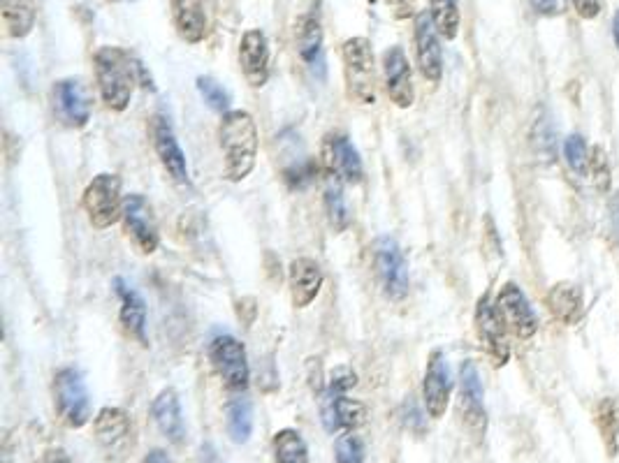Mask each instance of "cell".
<instances>
[{"label": "cell", "instance_id": "8fae6325", "mask_svg": "<svg viewBox=\"0 0 619 463\" xmlns=\"http://www.w3.org/2000/svg\"><path fill=\"white\" fill-rule=\"evenodd\" d=\"M476 334L478 341L483 345L487 357L492 359V364L497 366H506L508 359H511V345H508L506 338V325L501 322L497 306L492 304L490 297H480L476 304Z\"/></svg>", "mask_w": 619, "mask_h": 463}, {"label": "cell", "instance_id": "8d00e7d4", "mask_svg": "<svg viewBox=\"0 0 619 463\" xmlns=\"http://www.w3.org/2000/svg\"><path fill=\"white\" fill-rule=\"evenodd\" d=\"M589 174H592L594 186L599 190H608L610 188V169H608V158L603 149H592V160H589Z\"/></svg>", "mask_w": 619, "mask_h": 463}, {"label": "cell", "instance_id": "8992f818", "mask_svg": "<svg viewBox=\"0 0 619 463\" xmlns=\"http://www.w3.org/2000/svg\"><path fill=\"white\" fill-rule=\"evenodd\" d=\"M96 443L109 461H123L135 447V424L123 408L107 406L93 422Z\"/></svg>", "mask_w": 619, "mask_h": 463}, {"label": "cell", "instance_id": "52a82bcc", "mask_svg": "<svg viewBox=\"0 0 619 463\" xmlns=\"http://www.w3.org/2000/svg\"><path fill=\"white\" fill-rule=\"evenodd\" d=\"M374 269L383 295L399 301L409 292V267L402 248L392 237H381L374 244Z\"/></svg>", "mask_w": 619, "mask_h": 463}, {"label": "cell", "instance_id": "f1b7e54d", "mask_svg": "<svg viewBox=\"0 0 619 463\" xmlns=\"http://www.w3.org/2000/svg\"><path fill=\"white\" fill-rule=\"evenodd\" d=\"M596 426H599L603 447L610 459L619 454V408L613 399H601L596 406Z\"/></svg>", "mask_w": 619, "mask_h": 463}, {"label": "cell", "instance_id": "74e56055", "mask_svg": "<svg viewBox=\"0 0 619 463\" xmlns=\"http://www.w3.org/2000/svg\"><path fill=\"white\" fill-rule=\"evenodd\" d=\"M355 382H358V376H355V371L351 369V366H337V369L332 371L330 382H327V389L348 392V389L355 387Z\"/></svg>", "mask_w": 619, "mask_h": 463}, {"label": "cell", "instance_id": "d4e9b609", "mask_svg": "<svg viewBox=\"0 0 619 463\" xmlns=\"http://www.w3.org/2000/svg\"><path fill=\"white\" fill-rule=\"evenodd\" d=\"M116 295L121 297L119 318L126 334L147 345V304H144L140 292L128 288L121 278H116Z\"/></svg>", "mask_w": 619, "mask_h": 463}, {"label": "cell", "instance_id": "cb8c5ba5", "mask_svg": "<svg viewBox=\"0 0 619 463\" xmlns=\"http://www.w3.org/2000/svg\"><path fill=\"white\" fill-rule=\"evenodd\" d=\"M172 21L179 38L200 44L207 38V14L202 0H172Z\"/></svg>", "mask_w": 619, "mask_h": 463}, {"label": "cell", "instance_id": "3957f363", "mask_svg": "<svg viewBox=\"0 0 619 463\" xmlns=\"http://www.w3.org/2000/svg\"><path fill=\"white\" fill-rule=\"evenodd\" d=\"M341 61H344L346 93L358 105L376 102V65L374 49L367 38H351L341 44Z\"/></svg>", "mask_w": 619, "mask_h": 463}, {"label": "cell", "instance_id": "7402d4cb", "mask_svg": "<svg viewBox=\"0 0 619 463\" xmlns=\"http://www.w3.org/2000/svg\"><path fill=\"white\" fill-rule=\"evenodd\" d=\"M288 285L293 306L307 308L318 297L320 288H323V269L311 257H297V260L290 262Z\"/></svg>", "mask_w": 619, "mask_h": 463}, {"label": "cell", "instance_id": "d6986e66", "mask_svg": "<svg viewBox=\"0 0 619 463\" xmlns=\"http://www.w3.org/2000/svg\"><path fill=\"white\" fill-rule=\"evenodd\" d=\"M151 137H154V149L160 160V165L165 167V172L170 174L172 181L188 183V163L184 151H181L179 139L174 135L170 121L165 116H154L151 121Z\"/></svg>", "mask_w": 619, "mask_h": 463}, {"label": "cell", "instance_id": "836d02e7", "mask_svg": "<svg viewBox=\"0 0 619 463\" xmlns=\"http://www.w3.org/2000/svg\"><path fill=\"white\" fill-rule=\"evenodd\" d=\"M564 158H566L568 167H571L575 174L587 176L589 174V160H592V151L587 149L585 137L578 135V132L568 135L564 139Z\"/></svg>", "mask_w": 619, "mask_h": 463}, {"label": "cell", "instance_id": "6da1fadb", "mask_svg": "<svg viewBox=\"0 0 619 463\" xmlns=\"http://www.w3.org/2000/svg\"><path fill=\"white\" fill-rule=\"evenodd\" d=\"M93 68H96L100 98L112 112H123L130 105L135 84L154 88L144 65L121 47H100L93 54Z\"/></svg>", "mask_w": 619, "mask_h": 463}, {"label": "cell", "instance_id": "ffe728a7", "mask_svg": "<svg viewBox=\"0 0 619 463\" xmlns=\"http://www.w3.org/2000/svg\"><path fill=\"white\" fill-rule=\"evenodd\" d=\"M239 68L246 82L253 88H262L269 79V42L260 28H251L239 42Z\"/></svg>", "mask_w": 619, "mask_h": 463}, {"label": "cell", "instance_id": "83f0119b", "mask_svg": "<svg viewBox=\"0 0 619 463\" xmlns=\"http://www.w3.org/2000/svg\"><path fill=\"white\" fill-rule=\"evenodd\" d=\"M225 426L235 445H246L253 433V403L246 396H235L225 408Z\"/></svg>", "mask_w": 619, "mask_h": 463}, {"label": "cell", "instance_id": "ba28073f", "mask_svg": "<svg viewBox=\"0 0 619 463\" xmlns=\"http://www.w3.org/2000/svg\"><path fill=\"white\" fill-rule=\"evenodd\" d=\"M209 359L225 387L232 389V392H244L251 378L244 343H239L237 338L230 334L216 336L214 341L209 343Z\"/></svg>", "mask_w": 619, "mask_h": 463}, {"label": "cell", "instance_id": "5b68a950", "mask_svg": "<svg viewBox=\"0 0 619 463\" xmlns=\"http://www.w3.org/2000/svg\"><path fill=\"white\" fill-rule=\"evenodd\" d=\"M123 200L119 176L98 174L84 190L82 207L96 230H107L123 218Z\"/></svg>", "mask_w": 619, "mask_h": 463}, {"label": "cell", "instance_id": "e575fe53", "mask_svg": "<svg viewBox=\"0 0 619 463\" xmlns=\"http://www.w3.org/2000/svg\"><path fill=\"white\" fill-rule=\"evenodd\" d=\"M334 459L337 463H367V452L360 436L353 431L341 433L337 445H334Z\"/></svg>", "mask_w": 619, "mask_h": 463}, {"label": "cell", "instance_id": "bcb514c9", "mask_svg": "<svg viewBox=\"0 0 619 463\" xmlns=\"http://www.w3.org/2000/svg\"><path fill=\"white\" fill-rule=\"evenodd\" d=\"M112 3H121V0H112Z\"/></svg>", "mask_w": 619, "mask_h": 463}, {"label": "cell", "instance_id": "30bf717a", "mask_svg": "<svg viewBox=\"0 0 619 463\" xmlns=\"http://www.w3.org/2000/svg\"><path fill=\"white\" fill-rule=\"evenodd\" d=\"M123 227H126L128 239L133 241L135 248L144 255L158 251V223L151 204L142 195H128L123 200Z\"/></svg>", "mask_w": 619, "mask_h": 463}, {"label": "cell", "instance_id": "7a4b0ae2", "mask_svg": "<svg viewBox=\"0 0 619 463\" xmlns=\"http://www.w3.org/2000/svg\"><path fill=\"white\" fill-rule=\"evenodd\" d=\"M218 144L223 151V174L230 183L244 181L258 158V123L244 109H230L218 126Z\"/></svg>", "mask_w": 619, "mask_h": 463}, {"label": "cell", "instance_id": "9a60e30c", "mask_svg": "<svg viewBox=\"0 0 619 463\" xmlns=\"http://www.w3.org/2000/svg\"><path fill=\"white\" fill-rule=\"evenodd\" d=\"M460 417L464 429L473 438L480 440L487 431V413L483 401V385H480L478 369L473 362H464L460 369Z\"/></svg>", "mask_w": 619, "mask_h": 463}, {"label": "cell", "instance_id": "44dd1931", "mask_svg": "<svg viewBox=\"0 0 619 463\" xmlns=\"http://www.w3.org/2000/svg\"><path fill=\"white\" fill-rule=\"evenodd\" d=\"M297 54L313 75L325 77V49H323V26L316 10L304 14L297 24Z\"/></svg>", "mask_w": 619, "mask_h": 463}, {"label": "cell", "instance_id": "d6a6232c", "mask_svg": "<svg viewBox=\"0 0 619 463\" xmlns=\"http://www.w3.org/2000/svg\"><path fill=\"white\" fill-rule=\"evenodd\" d=\"M531 146H534L536 156L545 160V163H552V160H555L557 135H555V126H552L548 114L538 116L534 128H531Z\"/></svg>", "mask_w": 619, "mask_h": 463}, {"label": "cell", "instance_id": "4316f807", "mask_svg": "<svg viewBox=\"0 0 619 463\" xmlns=\"http://www.w3.org/2000/svg\"><path fill=\"white\" fill-rule=\"evenodd\" d=\"M0 7H3V21L10 38L21 40L33 31L35 17H38L35 0H0Z\"/></svg>", "mask_w": 619, "mask_h": 463}, {"label": "cell", "instance_id": "4fadbf2b", "mask_svg": "<svg viewBox=\"0 0 619 463\" xmlns=\"http://www.w3.org/2000/svg\"><path fill=\"white\" fill-rule=\"evenodd\" d=\"M494 306H497L499 318L508 332H513L517 338H522V341H527V338L538 332V318L534 308H531L529 299L524 297V292L517 283H506L504 288L499 290Z\"/></svg>", "mask_w": 619, "mask_h": 463}, {"label": "cell", "instance_id": "d590c367", "mask_svg": "<svg viewBox=\"0 0 619 463\" xmlns=\"http://www.w3.org/2000/svg\"><path fill=\"white\" fill-rule=\"evenodd\" d=\"M198 91L202 98H205L207 105L214 109L218 114H228L230 112V95L225 88L211 77H198Z\"/></svg>", "mask_w": 619, "mask_h": 463}, {"label": "cell", "instance_id": "f546056e", "mask_svg": "<svg viewBox=\"0 0 619 463\" xmlns=\"http://www.w3.org/2000/svg\"><path fill=\"white\" fill-rule=\"evenodd\" d=\"M276 463H309V447L302 433L295 429H281L274 436Z\"/></svg>", "mask_w": 619, "mask_h": 463}, {"label": "cell", "instance_id": "b9f144b4", "mask_svg": "<svg viewBox=\"0 0 619 463\" xmlns=\"http://www.w3.org/2000/svg\"><path fill=\"white\" fill-rule=\"evenodd\" d=\"M38 463H72V459L68 457V452L61 450V447H54V450H47L42 454V459Z\"/></svg>", "mask_w": 619, "mask_h": 463}, {"label": "cell", "instance_id": "1f68e13d", "mask_svg": "<svg viewBox=\"0 0 619 463\" xmlns=\"http://www.w3.org/2000/svg\"><path fill=\"white\" fill-rule=\"evenodd\" d=\"M325 211H327V223L334 230V234L346 232L353 223V213L348 209V202L344 193H341L339 183H330L325 190Z\"/></svg>", "mask_w": 619, "mask_h": 463}, {"label": "cell", "instance_id": "f6af8a7d", "mask_svg": "<svg viewBox=\"0 0 619 463\" xmlns=\"http://www.w3.org/2000/svg\"><path fill=\"white\" fill-rule=\"evenodd\" d=\"M388 3H392V5H399V3H404V0H388Z\"/></svg>", "mask_w": 619, "mask_h": 463}, {"label": "cell", "instance_id": "5bb4252c", "mask_svg": "<svg viewBox=\"0 0 619 463\" xmlns=\"http://www.w3.org/2000/svg\"><path fill=\"white\" fill-rule=\"evenodd\" d=\"M450 394H453V376H450L448 359L441 350H434L429 355L425 380H422V401H425L427 415L432 420H441L446 415Z\"/></svg>", "mask_w": 619, "mask_h": 463}, {"label": "cell", "instance_id": "7bdbcfd3", "mask_svg": "<svg viewBox=\"0 0 619 463\" xmlns=\"http://www.w3.org/2000/svg\"><path fill=\"white\" fill-rule=\"evenodd\" d=\"M144 463H172V461L163 450H151L147 454V459H144Z\"/></svg>", "mask_w": 619, "mask_h": 463}, {"label": "cell", "instance_id": "277c9868", "mask_svg": "<svg viewBox=\"0 0 619 463\" xmlns=\"http://www.w3.org/2000/svg\"><path fill=\"white\" fill-rule=\"evenodd\" d=\"M54 408L58 420L70 429H82L91 420V399L84 376L72 366L58 369L52 382Z\"/></svg>", "mask_w": 619, "mask_h": 463}, {"label": "cell", "instance_id": "2e32d148", "mask_svg": "<svg viewBox=\"0 0 619 463\" xmlns=\"http://www.w3.org/2000/svg\"><path fill=\"white\" fill-rule=\"evenodd\" d=\"M54 114L65 128L79 130L91 121V100L79 79H61L52 91Z\"/></svg>", "mask_w": 619, "mask_h": 463}, {"label": "cell", "instance_id": "484cf974", "mask_svg": "<svg viewBox=\"0 0 619 463\" xmlns=\"http://www.w3.org/2000/svg\"><path fill=\"white\" fill-rule=\"evenodd\" d=\"M548 308L564 325H578L582 318V290L568 281L552 285L548 292Z\"/></svg>", "mask_w": 619, "mask_h": 463}, {"label": "cell", "instance_id": "e0dca14e", "mask_svg": "<svg viewBox=\"0 0 619 463\" xmlns=\"http://www.w3.org/2000/svg\"><path fill=\"white\" fill-rule=\"evenodd\" d=\"M320 420L330 433L355 431L367 420V408L360 401L348 399V392L327 389L320 399Z\"/></svg>", "mask_w": 619, "mask_h": 463}, {"label": "cell", "instance_id": "4dcf8cb0", "mask_svg": "<svg viewBox=\"0 0 619 463\" xmlns=\"http://www.w3.org/2000/svg\"><path fill=\"white\" fill-rule=\"evenodd\" d=\"M429 17H432L441 38H457V33H460V7H457V0H429Z\"/></svg>", "mask_w": 619, "mask_h": 463}, {"label": "cell", "instance_id": "f35d334b", "mask_svg": "<svg viewBox=\"0 0 619 463\" xmlns=\"http://www.w3.org/2000/svg\"><path fill=\"white\" fill-rule=\"evenodd\" d=\"M529 3L541 17H559L566 12V0H529Z\"/></svg>", "mask_w": 619, "mask_h": 463}, {"label": "cell", "instance_id": "7c38bea8", "mask_svg": "<svg viewBox=\"0 0 619 463\" xmlns=\"http://www.w3.org/2000/svg\"><path fill=\"white\" fill-rule=\"evenodd\" d=\"M413 40H415V58H418L420 75L429 84H439L443 77V49L429 12H418L413 21Z\"/></svg>", "mask_w": 619, "mask_h": 463}, {"label": "cell", "instance_id": "ab89813d", "mask_svg": "<svg viewBox=\"0 0 619 463\" xmlns=\"http://www.w3.org/2000/svg\"><path fill=\"white\" fill-rule=\"evenodd\" d=\"M573 5H575V12H578L582 19H594V17H599V12H601L599 0H573Z\"/></svg>", "mask_w": 619, "mask_h": 463}, {"label": "cell", "instance_id": "60d3db41", "mask_svg": "<svg viewBox=\"0 0 619 463\" xmlns=\"http://www.w3.org/2000/svg\"><path fill=\"white\" fill-rule=\"evenodd\" d=\"M608 213H610V227H613L615 241H617V246H619V193L613 197V200H610Z\"/></svg>", "mask_w": 619, "mask_h": 463}, {"label": "cell", "instance_id": "603a6c76", "mask_svg": "<svg viewBox=\"0 0 619 463\" xmlns=\"http://www.w3.org/2000/svg\"><path fill=\"white\" fill-rule=\"evenodd\" d=\"M151 417L158 426V431L170 440L172 445H181L186 440V426L184 417H181V403L174 389H163L154 403H151Z\"/></svg>", "mask_w": 619, "mask_h": 463}, {"label": "cell", "instance_id": "ee69618b", "mask_svg": "<svg viewBox=\"0 0 619 463\" xmlns=\"http://www.w3.org/2000/svg\"><path fill=\"white\" fill-rule=\"evenodd\" d=\"M613 38H615V44H617V49H619V10H617V14H615V19H613Z\"/></svg>", "mask_w": 619, "mask_h": 463}, {"label": "cell", "instance_id": "ac0fdd59", "mask_svg": "<svg viewBox=\"0 0 619 463\" xmlns=\"http://www.w3.org/2000/svg\"><path fill=\"white\" fill-rule=\"evenodd\" d=\"M383 77L388 98L399 109H409L415 100L413 72L409 56H406V51L399 44H392L390 49L383 51Z\"/></svg>", "mask_w": 619, "mask_h": 463}, {"label": "cell", "instance_id": "9c48e42d", "mask_svg": "<svg viewBox=\"0 0 619 463\" xmlns=\"http://www.w3.org/2000/svg\"><path fill=\"white\" fill-rule=\"evenodd\" d=\"M320 163L339 183L358 186L364 176L360 153L344 132H327L320 142Z\"/></svg>", "mask_w": 619, "mask_h": 463}]
</instances>
